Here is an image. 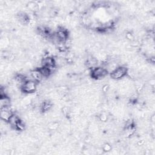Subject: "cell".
Segmentation results:
<instances>
[{"label": "cell", "mask_w": 155, "mask_h": 155, "mask_svg": "<svg viewBox=\"0 0 155 155\" xmlns=\"http://www.w3.org/2000/svg\"><path fill=\"white\" fill-rule=\"evenodd\" d=\"M30 76L32 78V80L35 81L37 83L40 82L43 79V76L39 69H36L31 71Z\"/></svg>", "instance_id": "277c9868"}, {"label": "cell", "mask_w": 155, "mask_h": 155, "mask_svg": "<svg viewBox=\"0 0 155 155\" xmlns=\"http://www.w3.org/2000/svg\"><path fill=\"white\" fill-rule=\"evenodd\" d=\"M128 69L124 66H119L110 73V76L113 80H120L122 79L127 74Z\"/></svg>", "instance_id": "3957f363"}, {"label": "cell", "mask_w": 155, "mask_h": 155, "mask_svg": "<svg viewBox=\"0 0 155 155\" xmlns=\"http://www.w3.org/2000/svg\"><path fill=\"white\" fill-rule=\"evenodd\" d=\"M39 70H40L41 75H43V78H48L50 76V75L52 73L51 72V70L46 67H44V66H41V67L40 68H38Z\"/></svg>", "instance_id": "52a82bcc"}, {"label": "cell", "mask_w": 155, "mask_h": 155, "mask_svg": "<svg viewBox=\"0 0 155 155\" xmlns=\"http://www.w3.org/2000/svg\"><path fill=\"white\" fill-rule=\"evenodd\" d=\"M10 103L11 100L10 97H9L7 95L1 96V98H0V106H1V107L10 106Z\"/></svg>", "instance_id": "8992f818"}, {"label": "cell", "mask_w": 155, "mask_h": 155, "mask_svg": "<svg viewBox=\"0 0 155 155\" xmlns=\"http://www.w3.org/2000/svg\"><path fill=\"white\" fill-rule=\"evenodd\" d=\"M38 83L33 80H28L25 81L22 87H21V90L24 93H33L37 89Z\"/></svg>", "instance_id": "6da1fadb"}, {"label": "cell", "mask_w": 155, "mask_h": 155, "mask_svg": "<svg viewBox=\"0 0 155 155\" xmlns=\"http://www.w3.org/2000/svg\"><path fill=\"white\" fill-rule=\"evenodd\" d=\"M109 72L103 67H96L90 70V75L95 80H100L106 77Z\"/></svg>", "instance_id": "7a4b0ae2"}, {"label": "cell", "mask_w": 155, "mask_h": 155, "mask_svg": "<svg viewBox=\"0 0 155 155\" xmlns=\"http://www.w3.org/2000/svg\"><path fill=\"white\" fill-rule=\"evenodd\" d=\"M112 149V145L109 143H105L104 145L102 146V150L106 152H108L111 151Z\"/></svg>", "instance_id": "30bf717a"}, {"label": "cell", "mask_w": 155, "mask_h": 155, "mask_svg": "<svg viewBox=\"0 0 155 155\" xmlns=\"http://www.w3.org/2000/svg\"><path fill=\"white\" fill-rule=\"evenodd\" d=\"M108 118L109 117H108L107 114L105 113H101L100 115L99 116V120H100V121H102V122L107 121Z\"/></svg>", "instance_id": "9c48e42d"}, {"label": "cell", "mask_w": 155, "mask_h": 155, "mask_svg": "<svg viewBox=\"0 0 155 155\" xmlns=\"http://www.w3.org/2000/svg\"><path fill=\"white\" fill-rule=\"evenodd\" d=\"M20 120V118L18 117V116L15 113H13L12 116H10V118H9L7 123L12 127L14 128L15 130L16 128V125L17 124L18 122V121Z\"/></svg>", "instance_id": "5b68a950"}, {"label": "cell", "mask_w": 155, "mask_h": 155, "mask_svg": "<svg viewBox=\"0 0 155 155\" xmlns=\"http://www.w3.org/2000/svg\"><path fill=\"white\" fill-rule=\"evenodd\" d=\"M25 124L22 121L20 120L18 122L17 124L15 130L18 131H24L25 130Z\"/></svg>", "instance_id": "ba28073f"}, {"label": "cell", "mask_w": 155, "mask_h": 155, "mask_svg": "<svg viewBox=\"0 0 155 155\" xmlns=\"http://www.w3.org/2000/svg\"><path fill=\"white\" fill-rule=\"evenodd\" d=\"M126 38L127 39H128V40H132L133 39V34H132L131 33H128L127 35H126Z\"/></svg>", "instance_id": "8fae6325"}]
</instances>
